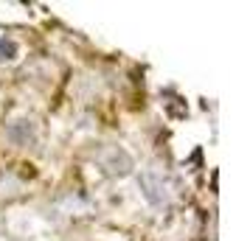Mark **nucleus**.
<instances>
[{"mask_svg": "<svg viewBox=\"0 0 250 241\" xmlns=\"http://www.w3.org/2000/svg\"><path fill=\"white\" fill-rule=\"evenodd\" d=\"M14 42H9V39H0V59H12L14 56Z\"/></svg>", "mask_w": 250, "mask_h": 241, "instance_id": "obj_1", "label": "nucleus"}]
</instances>
